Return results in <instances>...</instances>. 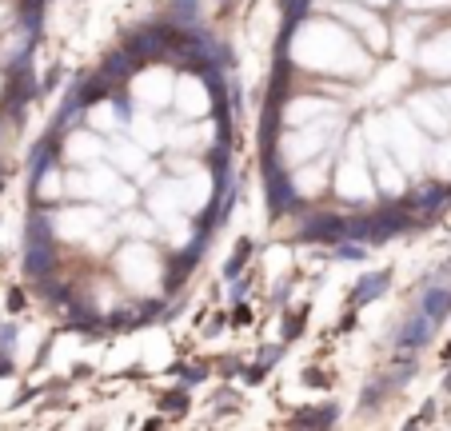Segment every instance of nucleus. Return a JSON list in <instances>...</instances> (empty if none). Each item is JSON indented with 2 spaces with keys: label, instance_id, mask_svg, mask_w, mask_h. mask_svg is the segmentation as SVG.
Listing matches in <instances>:
<instances>
[{
  "label": "nucleus",
  "instance_id": "nucleus-1",
  "mask_svg": "<svg viewBox=\"0 0 451 431\" xmlns=\"http://www.w3.org/2000/svg\"><path fill=\"white\" fill-rule=\"evenodd\" d=\"M291 52L308 68L343 72V76H360V72L371 68L360 44H351L336 24H323V21H300V28L291 36Z\"/></svg>",
  "mask_w": 451,
  "mask_h": 431
},
{
  "label": "nucleus",
  "instance_id": "nucleus-2",
  "mask_svg": "<svg viewBox=\"0 0 451 431\" xmlns=\"http://www.w3.org/2000/svg\"><path fill=\"white\" fill-rule=\"evenodd\" d=\"M116 271H120V280L128 284L132 291H140V296H152V291H160V256L156 248L148 244H124L120 256H116Z\"/></svg>",
  "mask_w": 451,
  "mask_h": 431
},
{
  "label": "nucleus",
  "instance_id": "nucleus-3",
  "mask_svg": "<svg viewBox=\"0 0 451 431\" xmlns=\"http://www.w3.org/2000/svg\"><path fill=\"white\" fill-rule=\"evenodd\" d=\"M383 124V140H388L391 156L403 164V168H420L423 164V136L415 128V120H408L403 112H391V116H380Z\"/></svg>",
  "mask_w": 451,
  "mask_h": 431
},
{
  "label": "nucleus",
  "instance_id": "nucleus-4",
  "mask_svg": "<svg viewBox=\"0 0 451 431\" xmlns=\"http://www.w3.org/2000/svg\"><path fill=\"white\" fill-rule=\"evenodd\" d=\"M368 152H363V136L356 132L351 136V148L348 156L340 160V176H336V188H340L343 200H371L375 188H371V176H368Z\"/></svg>",
  "mask_w": 451,
  "mask_h": 431
},
{
  "label": "nucleus",
  "instance_id": "nucleus-5",
  "mask_svg": "<svg viewBox=\"0 0 451 431\" xmlns=\"http://www.w3.org/2000/svg\"><path fill=\"white\" fill-rule=\"evenodd\" d=\"M108 224L112 220H108V212L100 208V200L96 204L84 200L81 208H68V212H56V216H52V232H56V236H64V240H84V244L100 228H108Z\"/></svg>",
  "mask_w": 451,
  "mask_h": 431
},
{
  "label": "nucleus",
  "instance_id": "nucleus-6",
  "mask_svg": "<svg viewBox=\"0 0 451 431\" xmlns=\"http://www.w3.org/2000/svg\"><path fill=\"white\" fill-rule=\"evenodd\" d=\"M172 96H176V81H172L168 68H144L136 81H132V100L144 104V108H164V104H172Z\"/></svg>",
  "mask_w": 451,
  "mask_h": 431
},
{
  "label": "nucleus",
  "instance_id": "nucleus-7",
  "mask_svg": "<svg viewBox=\"0 0 451 431\" xmlns=\"http://www.w3.org/2000/svg\"><path fill=\"white\" fill-rule=\"evenodd\" d=\"M176 108L188 116V120H200L204 112L212 108V92H208V81H204L200 72H184L180 81H176Z\"/></svg>",
  "mask_w": 451,
  "mask_h": 431
},
{
  "label": "nucleus",
  "instance_id": "nucleus-8",
  "mask_svg": "<svg viewBox=\"0 0 451 431\" xmlns=\"http://www.w3.org/2000/svg\"><path fill=\"white\" fill-rule=\"evenodd\" d=\"M408 108H411V116H415V120H420L427 132H440V136H447V132H451V112H447V104H443L440 92L411 96Z\"/></svg>",
  "mask_w": 451,
  "mask_h": 431
},
{
  "label": "nucleus",
  "instance_id": "nucleus-9",
  "mask_svg": "<svg viewBox=\"0 0 451 431\" xmlns=\"http://www.w3.org/2000/svg\"><path fill=\"white\" fill-rule=\"evenodd\" d=\"M336 112V100H320V88L311 96H296V100L284 104V124L291 128H304V124H316L320 116H331Z\"/></svg>",
  "mask_w": 451,
  "mask_h": 431
},
{
  "label": "nucleus",
  "instance_id": "nucleus-10",
  "mask_svg": "<svg viewBox=\"0 0 451 431\" xmlns=\"http://www.w3.org/2000/svg\"><path fill=\"white\" fill-rule=\"evenodd\" d=\"M108 160L116 164L120 172H128V176H140V172L148 168L144 144H140V140H128V136H116V140L108 144Z\"/></svg>",
  "mask_w": 451,
  "mask_h": 431
},
{
  "label": "nucleus",
  "instance_id": "nucleus-11",
  "mask_svg": "<svg viewBox=\"0 0 451 431\" xmlns=\"http://www.w3.org/2000/svg\"><path fill=\"white\" fill-rule=\"evenodd\" d=\"M64 152H68V160H76V164H84V168H88V164H96L104 152H108V144L96 136V128H92V132H68V144H64Z\"/></svg>",
  "mask_w": 451,
  "mask_h": 431
},
{
  "label": "nucleus",
  "instance_id": "nucleus-12",
  "mask_svg": "<svg viewBox=\"0 0 451 431\" xmlns=\"http://www.w3.org/2000/svg\"><path fill=\"white\" fill-rule=\"evenodd\" d=\"M288 184H291V192H296V200H316V196L323 192V184H328V160L300 168Z\"/></svg>",
  "mask_w": 451,
  "mask_h": 431
},
{
  "label": "nucleus",
  "instance_id": "nucleus-13",
  "mask_svg": "<svg viewBox=\"0 0 451 431\" xmlns=\"http://www.w3.org/2000/svg\"><path fill=\"white\" fill-rule=\"evenodd\" d=\"M420 64L427 72H451V32H440V36L420 52Z\"/></svg>",
  "mask_w": 451,
  "mask_h": 431
},
{
  "label": "nucleus",
  "instance_id": "nucleus-14",
  "mask_svg": "<svg viewBox=\"0 0 451 431\" xmlns=\"http://www.w3.org/2000/svg\"><path fill=\"white\" fill-rule=\"evenodd\" d=\"M132 140H140L144 148H160L164 140H172V132L160 128V120H152L148 112L132 116Z\"/></svg>",
  "mask_w": 451,
  "mask_h": 431
},
{
  "label": "nucleus",
  "instance_id": "nucleus-15",
  "mask_svg": "<svg viewBox=\"0 0 451 431\" xmlns=\"http://www.w3.org/2000/svg\"><path fill=\"white\" fill-rule=\"evenodd\" d=\"M32 180H36V188H32V192H36V200H61L64 192H68V188H64V180H61V172L52 168V164H48V168H41Z\"/></svg>",
  "mask_w": 451,
  "mask_h": 431
},
{
  "label": "nucleus",
  "instance_id": "nucleus-16",
  "mask_svg": "<svg viewBox=\"0 0 451 431\" xmlns=\"http://www.w3.org/2000/svg\"><path fill=\"white\" fill-rule=\"evenodd\" d=\"M431 164H435V176H440V180H451V132L440 140V148L431 152Z\"/></svg>",
  "mask_w": 451,
  "mask_h": 431
},
{
  "label": "nucleus",
  "instance_id": "nucleus-17",
  "mask_svg": "<svg viewBox=\"0 0 451 431\" xmlns=\"http://www.w3.org/2000/svg\"><path fill=\"white\" fill-rule=\"evenodd\" d=\"M383 288H388V280H383V276H368V284L356 291V300L363 303V300H371V296H375V291H383Z\"/></svg>",
  "mask_w": 451,
  "mask_h": 431
},
{
  "label": "nucleus",
  "instance_id": "nucleus-18",
  "mask_svg": "<svg viewBox=\"0 0 451 431\" xmlns=\"http://www.w3.org/2000/svg\"><path fill=\"white\" fill-rule=\"evenodd\" d=\"M411 9H443V4H451V0H408Z\"/></svg>",
  "mask_w": 451,
  "mask_h": 431
},
{
  "label": "nucleus",
  "instance_id": "nucleus-19",
  "mask_svg": "<svg viewBox=\"0 0 451 431\" xmlns=\"http://www.w3.org/2000/svg\"><path fill=\"white\" fill-rule=\"evenodd\" d=\"M440 96H443V104H447V112H451V88H440Z\"/></svg>",
  "mask_w": 451,
  "mask_h": 431
},
{
  "label": "nucleus",
  "instance_id": "nucleus-20",
  "mask_svg": "<svg viewBox=\"0 0 451 431\" xmlns=\"http://www.w3.org/2000/svg\"><path fill=\"white\" fill-rule=\"evenodd\" d=\"M368 4H388V0H368Z\"/></svg>",
  "mask_w": 451,
  "mask_h": 431
}]
</instances>
